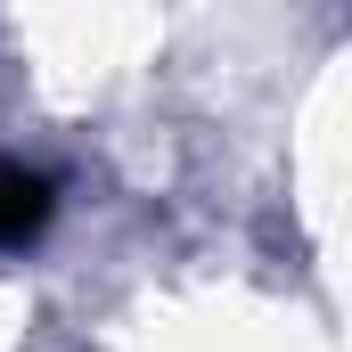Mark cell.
<instances>
[{"instance_id":"cell-1","label":"cell","mask_w":352,"mask_h":352,"mask_svg":"<svg viewBox=\"0 0 352 352\" xmlns=\"http://www.w3.org/2000/svg\"><path fill=\"white\" fill-rule=\"evenodd\" d=\"M50 180L41 173H25V164H0V246H25L41 221H50Z\"/></svg>"}]
</instances>
